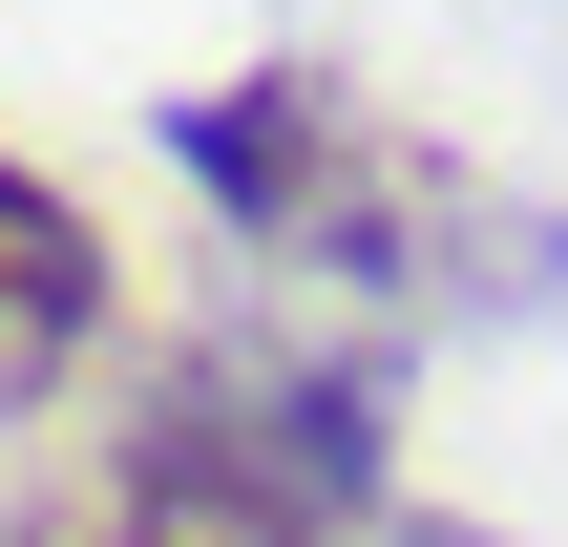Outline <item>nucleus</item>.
<instances>
[{
    "label": "nucleus",
    "mask_w": 568,
    "mask_h": 547,
    "mask_svg": "<svg viewBox=\"0 0 568 547\" xmlns=\"http://www.w3.org/2000/svg\"><path fill=\"white\" fill-rule=\"evenodd\" d=\"M379 547H464V527H379Z\"/></svg>",
    "instance_id": "obj_5"
},
{
    "label": "nucleus",
    "mask_w": 568,
    "mask_h": 547,
    "mask_svg": "<svg viewBox=\"0 0 568 547\" xmlns=\"http://www.w3.org/2000/svg\"><path fill=\"white\" fill-rule=\"evenodd\" d=\"M84 337H105V232L0 148V422H42L84 379Z\"/></svg>",
    "instance_id": "obj_3"
},
{
    "label": "nucleus",
    "mask_w": 568,
    "mask_h": 547,
    "mask_svg": "<svg viewBox=\"0 0 568 547\" xmlns=\"http://www.w3.org/2000/svg\"><path fill=\"white\" fill-rule=\"evenodd\" d=\"M169 169H190L253 253L379 274V295H527V274L568 253L527 190H485L464 148L379 126L337 63H232V84H169Z\"/></svg>",
    "instance_id": "obj_1"
},
{
    "label": "nucleus",
    "mask_w": 568,
    "mask_h": 547,
    "mask_svg": "<svg viewBox=\"0 0 568 547\" xmlns=\"http://www.w3.org/2000/svg\"><path fill=\"white\" fill-rule=\"evenodd\" d=\"M105 506H126V547H379V379H337V358H169Z\"/></svg>",
    "instance_id": "obj_2"
},
{
    "label": "nucleus",
    "mask_w": 568,
    "mask_h": 547,
    "mask_svg": "<svg viewBox=\"0 0 568 547\" xmlns=\"http://www.w3.org/2000/svg\"><path fill=\"white\" fill-rule=\"evenodd\" d=\"M0 547H126V506H105V485H63V506H21Z\"/></svg>",
    "instance_id": "obj_4"
}]
</instances>
